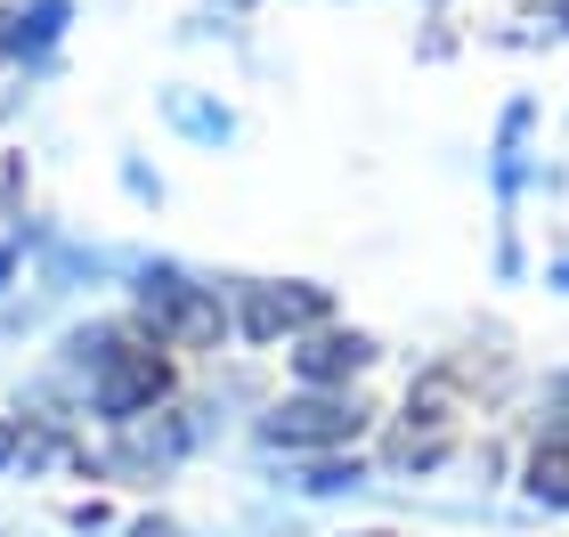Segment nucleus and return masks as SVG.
Instances as JSON below:
<instances>
[{"instance_id":"f257e3e1","label":"nucleus","mask_w":569,"mask_h":537,"mask_svg":"<svg viewBox=\"0 0 569 537\" xmlns=\"http://www.w3.org/2000/svg\"><path fill=\"white\" fill-rule=\"evenodd\" d=\"M41 375L58 382L98 431H122V424H139V416H154V407L179 399V358L154 342L139 318H82V326H66Z\"/></svg>"},{"instance_id":"f03ea898","label":"nucleus","mask_w":569,"mask_h":537,"mask_svg":"<svg viewBox=\"0 0 569 537\" xmlns=\"http://www.w3.org/2000/svg\"><path fill=\"white\" fill-rule=\"evenodd\" d=\"M220 399H171V407H154V416L139 424H122L107 431V440H82L73 448V473L82 480H114V489H154V480H171L179 465H196L203 448L220 440Z\"/></svg>"},{"instance_id":"7ed1b4c3","label":"nucleus","mask_w":569,"mask_h":537,"mask_svg":"<svg viewBox=\"0 0 569 537\" xmlns=\"http://www.w3.org/2000/svg\"><path fill=\"white\" fill-rule=\"evenodd\" d=\"M122 277H131L139 326L171 358H203V350L237 342V335H228V286H220V277H196L188 261H131Z\"/></svg>"},{"instance_id":"20e7f679","label":"nucleus","mask_w":569,"mask_h":537,"mask_svg":"<svg viewBox=\"0 0 569 537\" xmlns=\"http://www.w3.org/2000/svg\"><path fill=\"white\" fill-rule=\"evenodd\" d=\"M375 431V407L358 391H277L261 416H252V448L269 465H293V456H342Z\"/></svg>"},{"instance_id":"39448f33","label":"nucleus","mask_w":569,"mask_h":537,"mask_svg":"<svg viewBox=\"0 0 569 537\" xmlns=\"http://www.w3.org/2000/svg\"><path fill=\"white\" fill-rule=\"evenodd\" d=\"M318 326H333V294L309 277H237L228 286V335L244 350H293Z\"/></svg>"},{"instance_id":"423d86ee","label":"nucleus","mask_w":569,"mask_h":537,"mask_svg":"<svg viewBox=\"0 0 569 537\" xmlns=\"http://www.w3.org/2000/svg\"><path fill=\"white\" fill-rule=\"evenodd\" d=\"M382 367V342L367 335V326H318V335H301L293 350H284V375H293V391H358Z\"/></svg>"},{"instance_id":"0eeeda50","label":"nucleus","mask_w":569,"mask_h":537,"mask_svg":"<svg viewBox=\"0 0 569 537\" xmlns=\"http://www.w3.org/2000/svg\"><path fill=\"white\" fill-rule=\"evenodd\" d=\"M277 489H284V497H309V505L367 497V489H375V465H367L358 448H342V456H293V465L277 473Z\"/></svg>"},{"instance_id":"6e6552de","label":"nucleus","mask_w":569,"mask_h":537,"mask_svg":"<svg viewBox=\"0 0 569 537\" xmlns=\"http://www.w3.org/2000/svg\"><path fill=\"white\" fill-rule=\"evenodd\" d=\"M66 24H73L66 0H17V9L0 17V58H17V66H33V73H41L49 58H58Z\"/></svg>"},{"instance_id":"1a4fd4ad","label":"nucleus","mask_w":569,"mask_h":537,"mask_svg":"<svg viewBox=\"0 0 569 537\" xmlns=\"http://www.w3.org/2000/svg\"><path fill=\"white\" fill-rule=\"evenodd\" d=\"M521 497L537 505V514H569V440H529Z\"/></svg>"},{"instance_id":"9d476101","label":"nucleus","mask_w":569,"mask_h":537,"mask_svg":"<svg viewBox=\"0 0 569 537\" xmlns=\"http://www.w3.org/2000/svg\"><path fill=\"white\" fill-rule=\"evenodd\" d=\"M163 122L179 139H196V147H228V139H237V115H228L220 98H203V90H171L163 98Z\"/></svg>"},{"instance_id":"9b49d317","label":"nucleus","mask_w":569,"mask_h":537,"mask_svg":"<svg viewBox=\"0 0 569 537\" xmlns=\"http://www.w3.org/2000/svg\"><path fill=\"white\" fill-rule=\"evenodd\" d=\"M529 407H537V440H569V367H553L537 382Z\"/></svg>"},{"instance_id":"f8f14e48","label":"nucleus","mask_w":569,"mask_h":537,"mask_svg":"<svg viewBox=\"0 0 569 537\" xmlns=\"http://www.w3.org/2000/svg\"><path fill=\"white\" fill-rule=\"evenodd\" d=\"M9 473H24V424L0 416V480H9Z\"/></svg>"},{"instance_id":"ddd939ff","label":"nucleus","mask_w":569,"mask_h":537,"mask_svg":"<svg viewBox=\"0 0 569 537\" xmlns=\"http://www.w3.org/2000/svg\"><path fill=\"white\" fill-rule=\"evenodd\" d=\"M122 537H196V529H188V521H171V514H139Z\"/></svg>"},{"instance_id":"4468645a","label":"nucleus","mask_w":569,"mask_h":537,"mask_svg":"<svg viewBox=\"0 0 569 537\" xmlns=\"http://www.w3.org/2000/svg\"><path fill=\"white\" fill-rule=\"evenodd\" d=\"M122 188H131L139 203H163V179H154L147 163H122Z\"/></svg>"},{"instance_id":"2eb2a0df","label":"nucleus","mask_w":569,"mask_h":537,"mask_svg":"<svg viewBox=\"0 0 569 537\" xmlns=\"http://www.w3.org/2000/svg\"><path fill=\"white\" fill-rule=\"evenodd\" d=\"M17 294V237H0V301Z\"/></svg>"},{"instance_id":"dca6fc26","label":"nucleus","mask_w":569,"mask_h":537,"mask_svg":"<svg viewBox=\"0 0 569 537\" xmlns=\"http://www.w3.org/2000/svg\"><path fill=\"white\" fill-rule=\"evenodd\" d=\"M546 286H561V294H569V252H553V269H546Z\"/></svg>"},{"instance_id":"f3484780","label":"nucleus","mask_w":569,"mask_h":537,"mask_svg":"<svg viewBox=\"0 0 569 537\" xmlns=\"http://www.w3.org/2000/svg\"><path fill=\"white\" fill-rule=\"evenodd\" d=\"M350 537H407V529H350Z\"/></svg>"}]
</instances>
